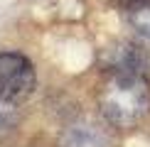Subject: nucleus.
Masks as SVG:
<instances>
[{"label":"nucleus","mask_w":150,"mask_h":147,"mask_svg":"<svg viewBox=\"0 0 150 147\" xmlns=\"http://www.w3.org/2000/svg\"><path fill=\"white\" fill-rule=\"evenodd\" d=\"M103 118L113 127H133L150 110V86L143 74H108L98 93Z\"/></svg>","instance_id":"f257e3e1"},{"label":"nucleus","mask_w":150,"mask_h":147,"mask_svg":"<svg viewBox=\"0 0 150 147\" xmlns=\"http://www.w3.org/2000/svg\"><path fill=\"white\" fill-rule=\"evenodd\" d=\"M35 66L17 52H0V101L22 103L35 91Z\"/></svg>","instance_id":"f03ea898"},{"label":"nucleus","mask_w":150,"mask_h":147,"mask_svg":"<svg viewBox=\"0 0 150 147\" xmlns=\"http://www.w3.org/2000/svg\"><path fill=\"white\" fill-rule=\"evenodd\" d=\"M106 66H108V74L118 71V74H143V76H148L150 54L145 49H140L138 44L123 42V44H118L108 52Z\"/></svg>","instance_id":"7ed1b4c3"},{"label":"nucleus","mask_w":150,"mask_h":147,"mask_svg":"<svg viewBox=\"0 0 150 147\" xmlns=\"http://www.w3.org/2000/svg\"><path fill=\"white\" fill-rule=\"evenodd\" d=\"M62 147H111V137L93 123H76L62 135Z\"/></svg>","instance_id":"20e7f679"},{"label":"nucleus","mask_w":150,"mask_h":147,"mask_svg":"<svg viewBox=\"0 0 150 147\" xmlns=\"http://www.w3.org/2000/svg\"><path fill=\"white\" fill-rule=\"evenodd\" d=\"M126 15L130 27L138 32L143 39L150 42V0H133L126 5Z\"/></svg>","instance_id":"39448f33"},{"label":"nucleus","mask_w":150,"mask_h":147,"mask_svg":"<svg viewBox=\"0 0 150 147\" xmlns=\"http://www.w3.org/2000/svg\"><path fill=\"white\" fill-rule=\"evenodd\" d=\"M17 123V113H15V103L0 101V137L5 132H10Z\"/></svg>","instance_id":"423d86ee"}]
</instances>
